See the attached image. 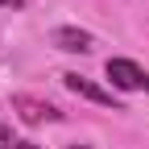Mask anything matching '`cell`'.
Here are the masks:
<instances>
[{
  "instance_id": "obj_1",
  "label": "cell",
  "mask_w": 149,
  "mask_h": 149,
  "mask_svg": "<svg viewBox=\"0 0 149 149\" xmlns=\"http://www.w3.org/2000/svg\"><path fill=\"white\" fill-rule=\"evenodd\" d=\"M108 79H112V87L116 91H137V87H145V70L133 62V58H108Z\"/></svg>"
},
{
  "instance_id": "obj_2",
  "label": "cell",
  "mask_w": 149,
  "mask_h": 149,
  "mask_svg": "<svg viewBox=\"0 0 149 149\" xmlns=\"http://www.w3.org/2000/svg\"><path fill=\"white\" fill-rule=\"evenodd\" d=\"M62 83H66V91H74V95H79V100H91V104H100V108H112V112L120 108L112 91H104L100 83H91V79H83V74H62Z\"/></svg>"
},
{
  "instance_id": "obj_3",
  "label": "cell",
  "mask_w": 149,
  "mask_h": 149,
  "mask_svg": "<svg viewBox=\"0 0 149 149\" xmlns=\"http://www.w3.org/2000/svg\"><path fill=\"white\" fill-rule=\"evenodd\" d=\"M13 108L21 112V120H25V124H46V120H62V112H58V108H50V104L33 100V95H13Z\"/></svg>"
},
{
  "instance_id": "obj_4",
  "label": "cell",
  "mask_w": 149,
  "mask_h": 149,
  "mask_svg": "<svg viewBox=\"0 0 149 149\" xmlns=\"http://www.w3.org/2000/svg\"><path fill=\"white\" fill-rule=\"evenodd\" d=\"M50 42L58 46V50H66V54H87L91 46H95L87 29H74V25H58V29L50 33Z\"/></svg>"
},
{
  "instance_id": "obj_5",
  "label": "cell",
  "mask_w": 149,
  "mask_h": 149,
  "mask_svg": "<svg viewBox=\"0 0 149 149\" xmlns=\"http://www.w3.org/2000/svg\"><path fill=\"white\" fill-rule=\"evenodd\" d=\"M17 141H13V133H8V124L4 120H0V149H13Z\"/></svg>"
},
{
  "instance_id": "obj_6",
  "label": "cell",
  "mask_w": 149,
  "mask_h": 149,
  "mask_svg": "<svg viewBox=\"0 0 149 149\" xmlns=\"http://www.w3.org/2000/svg\"><path fill=\"white\" fill-rule=\"evenodd\" d=\"M13 149H37V145H33V141H17Z\"/></svg>"
},
{
  "instance_id": "obj_7",
  "label": "cell",
  "mask_w": 149,
  "mask_h": 149,
  "mask_svg": "<svg viewBox=\"0 0 149 149\" xmlns=\"http://www.w3.org/2000/svg\"><path fill=\"white\" fill-rule=\"evenodd\" d=\"M0 4H4V8H17V4H21V0H0Z\"/></svg>"
},
{
  "instance_id": "obj_8",
  "label": "cell",
  "mask_w": 149,
  "mask_h": 149,
  "mask_svg": "<svg viewBox=\"0 0 149 149\" xmlns=\"http://www.w3.org/2000/svg\"><path fill=\"white\" fill-rule=\"evenodd\" d=\"M70 149H91V145H70Z\"/></svg>"
},
{
  "instance_id": "obj_9",
  "label": "cell",
  "mask_w": 149,
  "mask_h": 149,
  "mask_svg": "<svg viewBox=\"0 0 149 149\" xmlns=\"http://www.w3.org/2000/svg\"><path fill=\"white\" fill-rule=\"evenodd\" d=\"M145 91H149V74H145Z\"/></svg>"
}]
</instances>
